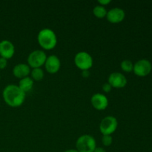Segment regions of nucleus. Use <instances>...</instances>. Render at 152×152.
Returning a JSON list of instances; mask_svg holds the SVG:
<instances>
[{
  "mask_svg": "<svg viewBox=\"0 0 152 152\" xmlns=\"http://www.w3.org/2000/svg\"><path fill=\"white\" fill-rule=\"evenodd\" d=\"M118 127L117 118L113 116H107L104 117L99 124V131L102 135H111L114 134Z\"/></svg>",
  "mask_w": 152,
  "mask_h": 152,
  "instance_id": "39448f33",
  "label": "nucleus"
},
{
  "mask_svg": "<svg viewBox=\"0 0 152 152\" xmlns=\"http://www.w3.org/2000/svg\"><path fill=\"white\" fill-rule=\"evenodd\" d=\"M120 68L123 71L126 73H130L133 71L134 68V64L132 63V61L129 60V59H125V60L122 61L121 64H120Z\"/></svg>",
  "mask_w": 152,
  "mask_h": 152,
  "instance_id": "f3484780",
  "label": "nucleus"
},
{
  "mask_svg": "<svg viewBox=\"0 0 152 152\" xmlns=\"http://www.w3.org/2000/svg\"><path fill=\"white\" fill-rule=\"evenodd\" d=\"M44 65L46 71L48 74H55L59 71L61 68L60 59L56 55H50L47 57Z\"/></svg>",
  "mask_w": 152,
  "mask_h": 152,
  "instance_id": "9b49d317",
  "label": "nucleus"
},
{
  "mask_svg": "<svg viewBox=\"0 0 152 152\" xmlns=\"http://www.w3.org/2000/svg\"><path fill=\"white\" fill-rule=\"evenodd\" d=\"M26 94L16 85L10 84L6 86L2 91L4 102L12 108H18L24 103Z\"/></svg>",
  "mask_w": 152,
  "mask_h": 152,
  "instance_id": "f257e3e1",
  "label": "nucleus"
},
{
  "mask_svg": "<svg viewBox=\"0 0 152 152\" xmlns=\"http://www.w3.org/2000/svg\"><path fill=\"white\" fill-rule=\"evenodd\" d=\"M91 103L94 108L97 111H103L108 106V99L103 94H94L91 98Z\"/></svg>",
  "mask_w": 152,
  "mask_h": 152,
  "instance_id": "1a4fd4ad",
  "label": "nucleus"
},
{
  "mask_svg": "<svg viewBox=\"0 0 152 152\" xmlns=\"http://www.w3.org/2000/svg\"><path fill=\"white\" fill-rule=\"evenodd\" d=\"M37 42L42 48L45 50H50L57 45V37L50 28H43L37 35Z\"/></svg>",
  "mask_w": 152,
  "mask_h": 152,
  "instance_id": "f03ea898",
  "label": "nucleus"
},
{
  "mask_svg": "<svg viewBox=\"0 0 152 152\" xmlns=\"http://www.w3.org/2000/svg\"><path fill=\"white\" fill-rule=\"evenodd\" d=\"M96 148V140L90 134L82 135L76 142V149L79 152H94Z\"/></svg>",
  "mask_w": 152,
  "mask_h": 152,
  "instance_id": "7ed1b4c3",
  "label": "nucleus"
},
{
  "mask_svg": "<svg viewBox=\"0 0 152 152\" xmlns=\"http://www.w3.org/2000/svg\"><path fill=\"white\" fill-rule=\"evenodd\" d=\"M64 152H79V151H77V149H68V150H66V151Z\"/></svg>",
  "mask_w": 152,
  "mask_h": 152,
  "instance_id": "b1692460",
  "label": "nucleus"
},
{
  "mask_svg": "<svg viewBox=\"0 0 152 152\" xmlns=\"http://www.w3.org/2000/svg\"><path fill=\"white\" fill-rule=\"evenodd\" d=\"M30 74H31V68L28 64L19 63L15 65L13 68V76L19 80L28 77Z\"/></svg>",
  "mask_w": 152,
  "mask_h": 152,
  "instance_id": "ddd939ff",
  "label": "nucleus"
},
{
  "mask_svg": "<svg viewBox=\"0 0 152 152\" xmlns=\"http://www.w3.org/2000/svg\"><path fill=\"white\" fill-rule=\"evenodd\" d=\"M47 55L42 50H35L31 52L28 57V65L30 68H41L45 65L47 59Z\"/></svg>",
  "mask_w": 152,
  "mask_h": 152,
  "instance_id": "423d86ee",
  "label": "nucleus"
},
{
  "mask_svg": "<svg viewBox=\"0 0 152 152\" xmlns=\"http://www.w3.org/2000/svg\"><path fill=\"white\" fill-rule=\"evenodd\" d=\"M0 78H1V77H0Z\"/></svg>",
  "mask_w": 152,
  "mask_h": 152,
  "instance_id": "393cba45",
  "label": "nucleus"
},
{
  "mask_svg": "<svg viewBox=\"0 0 152 152\" xmlns=\"http://www.w3.org/2000/svg\"><path fill=\"white\" fill-rule=\"evenodd\" d=\"M126 17L124 10L120 7H114L107 12V20L111 24H118L123 22Z\"/></svg>",
  "mask_w": 152,
  "mask_h": 152,
  "instance_id": "f8f14e48",
  "label": "nucleus"
},
{
  "mask_svg": "<svg viewBox=\"0 0 152 152\" xmlns=\"http://www.w3.org/2000/svg\"><path fill=\"white\" fill-rule=\"evenodd\" d=\"M102 89L105 93H110L111 91V90H112V87L108 83H105L102 85Z\"/></svg>",
  "mask_w": 152,
  "mask_h": 152,
  "instance_id": "6ab92c4d",
  "label": "nucleus"
},
{
  "mask_svg": "<svg viewBox=\"0 0 152 152\" xmlns=\"http://www.w3.org/2000/svg\"><path fill=\"white\" fill-rule=\"evenodd\" d=\"M152 65L149 60L145 59H140L134 65L133 71L138 77H145L151 73Z\"/></svg>",
  "mask_w": 152,
  "mask_h": 152,
  "instance_id": "0eeeda50",
  "label": "nucleus"
},
{
  "mask_svg": "<svg viewBox=\"0 0 152 152\" xmlns=\"http://www.w3.org/2000/svg\"><path fill=\"white\" fill-rule=\"evenodd\" d=\"M81 74L83 76V77H84V78H88L91 75L90 71H82Z\"/></svg>",
  "mask_w": 152,
  "mask_h": 152,
  "instance_id": "4be33fe9",
  "label": "nucleus"
},
{
  "mask_svg": "<svg viewBox=\"0 0 152 152\" xmlns=\"http://www.w3.org/2000/svg\"><path fill=\"white\" fill-rule=\"evenodd\" d=\"M102 142L105 146H110L113 142V138L111 135H103L102 138Z\"/></svg>",
  "mask_w": 152,
  "mask_h": 152,
  "instance_id": "a211bd4d",
  "label": "nucleus"
},
{
  "mask_svg": "<svg viewBox=\"0 0 152 152\" xmlns=\"http://www.w3.org/2000/svg\"><path fill=\"white\" fill-rule=\"evenodd\" d=\"M7 66V60L4 58L0 57V70H3Z\"/></svg>",
  "mask_w": 152,
  "mask_h": 152,
  "instance_id": "aec40b11",
  "label": "nucleus"
},
{
  "mask_svg": "<svg viewBox=\"0 0 152 152\" xmlns=\"http://www.w3.org/2000/svg\"><path fill=\"white\" fill-rule=\"evenodd\" d=\"M15 53V46L10 40L4 39L0 42V57L11 59Z\"/></svg>",
  "mask_w": 152,
  "mask_h": 152,
  "instance_id": "9d476101",
  "label": "nucleus"
},
{
  "mask_svg": "<svg viewBox=\"0 0 152 152\" xmlns=\"http://www.w3.org/2000/svg\"><path fill=\"white\" fill-rule=\"evenodd\" d=\"M108 83L114 88H123L127 85V79L122 73H111L108 79Z\"/></svg>",
  "mask_w": 152,
  "mask_h": 152,
  "instance_id": "6e6552de",
  "label": "nucleus"
},
{
  "mask_svg": "<svg viewBox=\"0 0 152 152\" xmlns=\"http://www.w3.org/2000/svg\"><path fill=\"white\" fill-rule=\"evenodd\" d=\"M94 152H106V151L102 147H96Z\"/></svg>",
  "mask_w": 152,
  "mask_h": 152,
  "instance_id": "5701e85b",
  "label": "nucleus"
},
{
  "mask_svg": "<svg viewBox=\"0 0 152 152\" xmlns=\"http://www.w3.org/2000/svg\"><path fill=\"white\" fill-rule=\"evenodd\" d=\"M31 76L34 81H41L45 77L44 71L41 68H33L32 71H31Z\"/></svg>",
  "mask_w": 152,
  "mask_h": 152,
  "instance_id": "2eb2a0df",
  "label": "nucleus"
},
{
  "mask_svg": "<svg viewBox=\"0 0 152 152\" xmlns=\"http://www.w3.org/2000/svg\"><path fill=\"white\" fill-rule=\"evenodd\" d=\"M74 64L81 71H89L94 65V59L88 52L80 51L75 55Z\"/></svg>",
  "mask_w": 152,
  "mask_h": 152,
  "instance_id": "20e7f679",
  "label": "nucleus"
},
{
  "mask_svg": "<svg viewBox=\"0 0 152 152\" xmlns=\"http://www.w3.org/2000/svg\"><path fill=\"white\" fill-rule=\"evenodd\" d=\"M34 85V81L31 79V77H27L23 79H21L19 83V87L22 91L25 92V94L27 92H29L33 88Z\"/></svg>",
  "mask_w": 152,
  "mask_h": 152,
  "instance_id": "4468645a",
  "label": "nucleus"
},
{
  "mask_svg": "<svg viewBox=\"0 0 152 152\" xmlns=\"http://www.w3.org/2000/svg\"><path fill=\"white\" fill-rule=\"evenodd\" d=\"M107 10L105 7L101 5L95 6L94 8L93 9V13L96 18L98 19H103L106 17L107 15Z\"/></svg>",
  "mask_w": 152,
  "mask_h": 152,
  "instance_id": "dca6fc26",
  "label": "nucleus"
},
{
  "mask_svg": "<svg viewBox=\"0 0 152 152\" xmlns=\"http://www.w3.org/2000/svg\"><path fill=\"white\" fill-rule=\"evenodd\" d=\"M111 2V0H98V3L101 6H106Z\"/></svg>",
  "mask_w": 152,
  "mask_h": 152,
  "instance_id": "412c9836",
  "label": "nucleus"
}]
</instances>
